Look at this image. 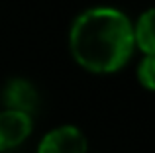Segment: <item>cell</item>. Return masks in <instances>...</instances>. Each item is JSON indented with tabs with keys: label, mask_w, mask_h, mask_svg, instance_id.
I'll return each mask as SVG.
<instances>
[{
	"label": "cell",
	"mask_w": 155,
	"mask_h": 153,
	"mask_svg": "<svg viewBox=\"0 0 155 153\" xmlns=\"http://www.w3.org/2000/svg\"><path fill=\"white\" fill-rule=\"evenodd\" d=\"M69 49L83 69L96 75L116 73L136 49L134 24L124 12L110 6L84 10L71 26Z\"/></svg>",
	"instance_id": "6da1fadb"
},
{
	"label": "cell",
	"mask_w": 155,
	"mask_h": 153,
	"mask_svg": "<svg viewBox=\"0 0 155 153\" xmlns=\"http://www.w3.org/2000/svg\"><path fill=\"white\" fill-rule=\"evenodd\" d=\"M88 143L77 126H59L45 134L38 153H87Z\"/></svg>",
	"instance_id": "7a4b0ae2"
},
{
	"label": "cell",
	"mask_w": 155,
	"mask_h": 153,
	"mask_svg": "<svg viewBox=\"0 0 155 153\" xmlns=\"http://www.w3.org/2000/svg\"><path fill=\"white\" fill-rule=\"evenodd\" d=\"M31 116L16 110L0 112V151H8L18 147L31 134Z\"/></svg>",
	"instance_id": "3957f363"
},
{
	"label": "cell",
	"mask_w": 155,
	"mask_h": 153,
	"mask_svg": "<svg viewBox=\"0 0 155 153\" xmlns=\"http://www.w3.org/2000/svg\"><path fill=\"white\" fill-rule=\"evenodd\" d=\"M38 90L30 80L24 79H14L4 86L2 90V102L6 110H16L24 114H31L38 106Z\"/></svg>",
	"instance_id": "277c9868"
},
{
	"label": "cell",
	"mask_w": 155,
	"mask_h": 153,
	"mask_svg": "<svg viewBox=\"0 0 155 153\" xmlns=\"http://www.w3.org/2000/svg\"><path fill=\"white\" fill-rule=\"evenodd\" d=\"M153 10H145L134 26V45L140 47L143 55H155V35H153Z\"/></svg>",
	"instance_id": "5b68a950"
},
{
	"label": "cell",
	"mask_w": 155,
	"mask_h": 153,
	"mask_svg": "<svg viewBox=\"0 0 155 153\" xmlns=\"http://www.w3.org/2000/svg\"><path fill=\"white\" fill-rule=\"evenodd\" d=\"M137 80L143 88H155V55H143V61L137 67Z\"/></svg>",
	"instance_id": "8992f818"
}]
</instances>
